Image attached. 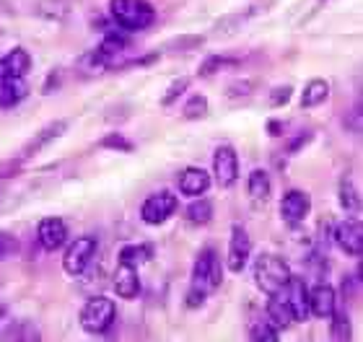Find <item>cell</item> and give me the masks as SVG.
<instances>
[{"instance_id":"1","label":"cell","mask_w":363,"mask_h":342,"mask_svg":"<svg viewBox=\"0 0 363 342\" xmlns=\"http://www.w3.org/2000/svg\"><path fill=\"white\" fill-rule=\"evenodd\" d=\"M221 280H223V267H221V257H218L216 249L205 246L195 259V270H192V285H189V296H187V303L189 309H197L203 306L205 298L210 293H216L221 288Z\"/></svg>"},{"instance_id":"2","label":"cell","mask_w":363,"mask_h":342,"mask_svg":"<svg viewBox=\"0 0 363 342\" xmlns=\"http://www.w3.org/2000/svg\"><path fill=\"white\" fill-rule=\"evenodd\" d=\"M109 13L112 21L125 31H143L156 19V10L148 0H112Z\"/></svg>"},{"instance_id":"3","label":"cell","mask_w":363,"mask_h":342,"mask_svg":"<svg viewBox=\"0 0 363 342\" xmlns=\"http://www.w3.org/2000/svg\"><path fill=\"white\" fill-rule=\"evenodd\" d=\"M255 283L262 293L273 296L278 293L285 285V280L291 277V270H288V262L283 257L278 255H260L255 259Z\"/></svg>"},{"instance_id":"4","label":"cell","mask_w":363,"mask_h":342,"mask_svg":"<svg viewBox=\"0 0 363 342\" xmlns=\"http://www.w3.org/2000/svg\"><path fill=\"white\" fill-rule=\"evenodd\" d=\"M115 316H117L115 301H109L107 296H94L81 309V327L89 334L107 332L109 327H112V322H115Z\"/></svg>"},{"instance_id":"5","label":"cell","mask_w":363,"mask_h":342,"mask_svg":"<svg viewBox=\"0 0 363 342\" xmlns=\"http://www.w3.org/2000/svg\"><path fill=\"white\" fill-rule=\"evenodd\" d=\"M96 255V236H81L76 241H70V246L65 249L62 257V270L73 277H78L89 270L91 259Z\"/></svg>"},{"instance_id":"6","label":"cell","mask_w":363,"mask_h":342,"mask_svg":"<svg viewBox=\"0 0 363 342\" xmlns=\"http://www.w3.org/2000/svg\"><path fill=\"white\" fill-rule=\"evenodd\" d=\"M273 296H278V298L288 306L294 322H304L306 316H309V288H306V283L301 277H294V275H291V277L285 280L283 288Z\"/></svg>"},{"instance_id":"7","label":"cell","mask_w":363,"mask_h":342,"mask_svg":"<svg viewBox=\"0 0 363 342\" xmlns=\"http://www.w3.org/2000/svg\"><path fill=\"white\" fill-rule=\"evenodd\" d=\"M174 210H177V197L171 195L169 189H161V192H153V195H148L146 200H143L140 218H143L148 225H161L174 215Z\"/></svg>"},{"instance_id":"8","label":"cell","mask_w":363,"mask_h":342,"mask_svg":"<svg viewBox=\"0 0 363 342\" xmlns=\"http://www.w3.org/2000/svg\"><path fill=\"white\" fill-rule=\"evenodd\" d=\"M213 171H216L218 185L228 189V187L236 185L239 179V158H236V151L231 146H218L216 153H213Z\"/></svg>"},{"instance_id":"9","label":"cell","mask_w":363,"mask_h":342,"mask_svg":"<svg viewBox=\"0 0 363 342\" xmlns=\"http://www.w3.org/2000/svg\"><path fill=\"white\" fill-rule=\"evenodd\" d=\"M37 236H40V244L44 252H58V249L68 244V225H65L62 218L49 215V218H42Z\"/></svg>"},{"instance_id":"10","label":"cell","mask_w":363,"mask_h":342,"mask_svg":"<svg viewBox=\"0 0 363 342\" xmlns=\"http://www.w3.org/2000/svg\"><path fill=\"white\" fill-rule=\"evenodd\" d=\"M249 255H252V241H249V234H246L242 225H234L231 228V241H228V257H226V267L231 273H242L244 264L249 262Z\"/></svg>"},{"instance_id":"11","label":"cell","mask_w":363,"mask_h":342,"mask_svg":"<svg viewBox=\"0 0 363 342\" xmlns=\"http://www.w3.org/2000/svg\"><path fill=\"white\" fill-rule=\"evenodd\" d=\"M312 210V197L301 192V189H291L283 195V203H280V213H283V221L291 225H298L304 221L306 215Z\"/></svg>"},{"instance_id":"12","label":"cell","mask_w":363,"mask_h":342,"mask_svg":"<svg viewBox=\"0 0 363 342\" xmlns=\"http://www.w3.org/2000/svg\"><path fill=\"white\" fill-rule=\"evenodd\" d=\"M335 241L343 249L345 255L361 257L363 252V231L358 221H345V223L335 225Z\"/></svg>"},{"instance_id":"13","label":"cell","mask_w":363,"mask_h":342,"mask_svg":"<svg viewBox=\"0 0 363 342\" xmlns=\"http://www.w3.org/2000/svg\"><path fill=\"white\" fill-rule=\"evenodd\" d=\"M112 288H115V293L119 298H125V301H133L137 293H140V277H137V270L133 264H125L119 262L117 270H115V280H112Z\"/></svg>"},{"instance_id":"14","label":"cell","mask_w":363,"mask_h":342,"mask_svg":"<svg viewBox=\"0 0 363 342\" xmlns=\"http://www.w3.org/2000/svg\"><path fill=\"white\" fill-rule=\"evenodd\" d=\"M337 306V298H335V291L330 285H314L309 288V314L316 316V319H330V314L335 311Z\"/></svg>"},{"instance_id":"15","label":"cell","mask_w":363,"mask_h":342,"mask_svg":"<svg viewBox=\"0 0 363 342\" xmlns=\"http://www.w3.org/2000/svg\"><path fill=\"white\" fill-rule=\"evenodd\" d=\"M179 189H182V195H187V197L205 195L208 189H210V176H208L205 169L189 166L179 174Z\"/></svg>"},{"instance_id":"16","label":"cell","mask_w":363,"mask_h":342,"mask_svg":"<svg viewBox=\"0 0 363 342\" xmlns=\"http://www.w3.org/2000/svg\"><path fill=\"white\" fill-rule=\"evenodd\" d=\"M68 130V122L65 119H60V122H52V125H47V128L42 130V132H37V137L31 140L29 146L21 151V158H31L34 153H42L47 146H52L55 140H58L62 132Z\"/></svg>"},{"instance_id":"17","label":"cell","mask_w":363,"mask_h":342,"mask_svg":"<svg viewBox=\"0 0 363 342\" xmlns=\"http://www.w3.org/2000/svg\"><path fill=\"white\" fill-rule=\"evenodd\" d=\"M29 68H31V58L24 47L10 49L8 55H3V60H0V73H6L10 78H24L29 73Z\"/></svg>"},{"instance_id":"18","label":"cell","mask_w":363,"mask_h":342,"mask_svg":"<svg viewBox=\"0 0 363 342\" xmlns=\"http://www.w3.org/2000/svg\"><path fill=\"white\" fill-rule=\"evenodd\" d=\"M26 83L24 78H10L6 73H0V107H16L26 96Z\"/></svg>"},{"instance_id":"19","label":"cell","mask_w":363,"mask_h":342,"mask_svg":"<svg viewBox=\"0 0 363 342\" xmlns=\"http://www.w3.org/2000/svg\"><path fill=\"white\" fill-rule=\"evenodd\" d=\"M246 189H249V200L255 207H265L267 197H270V176H267L265 169H255L249 174V182H246Z\"/></svg>"},{"instance_id":"20","label":"cell","mask_w":363,"mask_h":342,"mask_svg":"<svg viewBox=\"0 0 363 342\" xmlns=\"http://www.w3.org/2000/svg\"><path fill=\"white\" fill-rule=\"evenodd\" d=\"M327 96H330V83H327V80H322V78L309 80L304 86V94H301V107L314 109V107H319V104H324Z\"/></svg>"},{"instance_id":"21","label":"cell","mask_w":363,"mask_h":342,"mask_svg":"<svg viewBox=\"0 0 363 342\" xmlns=\"http://www.w3.org/2000/svg\"><path fill=\"white\" fill-rule=\"evenodd\" d=\"M265 314L278 332H280V330H288V327L294 324V316H291V311H288V306H285L278 296H270V303H267Z\"/></svg>"},{"instance_id":"22","label":"cell","mask_w":363,"mask_h":342,"mask_svg":"<svg viewBox=\"0 0 363 342\" xmlns=\"http://www.w3.org/2000/svg\"><path fill=\"white\" fill-rule=\"evenodd\" d=\"M249 332L255 340H278V330L273 327V322L267 319V314H255L252 316V324H249Z\"/></svg>"},{"instance_id":"23","label":"cell","mask_w":363,"mask_h":342,"mask_svg":"<svg viewBox=\"0 0 363 342\" xmlns=\"http://www.w3.org/2000/svg\"><path fill=\"white\" fill-rule=\"evenodd\" d=\"M187 221L192 225H208L213 221V205L210 200H195L192 205L187 207Z\"/></svg>"},{"instance_id":"24","label":"cell","mask_w":363,"mask_h":342,"mask_svg":"<svg viewBox=\"0 0 363 342\" xmlns=\"http://www.w3.org/2000/svg\"><path fill=\"white\" fill-rule=\"evenodd\" d=\"M148 259H151V246L148 244H130V246H125L117 257V262L133 264V267H137V264H146Z\"/></svg>"},{"instance_id":"25","label":"cell","mask_w":363,"mask_h":342,"mask_svg":"<svg viewBox=\"0 0 363 342\" xmlns=\"http://www.w3.org/2000/svg\"><path fill=\"white\" fill-rule=\"evenodd\" d=\"M182 114L185 119H200L208 114V99L203 94H192V96L185 101V107H182Z\"/></svg>"},{"instance_id":"26","label":"cell","mask_w":363,"mask_h":342,"mask_svg":"<svg viewBox=\"0 0 363 342\" xmlns=\"http://www.w3.org/2000/svg\"><path fill=\"white\" fill-rule=\"evenodd\" d=\"M340 205H343L345 210H351V213L361 207V197H358L351 179H343V185H340Z\"/></svg>"},{"instance_id":"27","label":"cell","mask_w":363,"mask_h":342,"mask_svg":"<svg viewBox=\"0 0 363 342\" xmlns=\"http://www.w3.org/2000/svg\"><path fill=\"white\" fill-rule=\"evenodd\" d=\"M330 319H332V334L337 337V340H348L351 337V322L345 319V314L340 306H335V311L330 314Z\"/></svg>"},{"instance_id":"28","label":"cell","mask_w":363,"mask_h":342,"mask_svg":"<svg viewBox=\"0 0 363 342\" xmlns=\"http://www.w3.org/2000/svg\"><path fill=\"white\" fill-rule=\"evenodd\" d=\"M187 86H189V80H187V78H177L174 83H171V86H169L167 94H164V99H161V104H164V107H171V104H174V101H177V99L182 96V94H185V88H187Z\"/></svg>"},{"instance_id":"29","label":"cell","mask_w":363,"mask_h":342,"mask_svg":"<svg viewBox=\"0 0 363 342\" xmlns=\"http://www.w3.org/2000/svg\"><path fill=\"white\" fill-rule=\"evenodd\" d=\"M16 246H19L16 236L8 234V231H0V262H3L6 257L13 255V252H16Z\"/></svg>"},{"instance_id":"30","label":"cell","mask_w":363,"mask_h":342,"mask_svg":"<svg viewBox=\"0 0 363 342\" xmlns=\"http://www.w3.org/2000/svg\"><path fill=\"white\" fill-rule=\"evenodd\" d=\"M101 146H104V148H122V151H133V146H130V143L122 135H109V137H104V140H101Z\"/></svg>"},{"instance_id":"31","label":"cell","mask_w":363,"mask_h":342,"mask_svg":"<svg viewBox=\"0 0 363 342\" xmlns=\"http://www.w3.org/2000/svg\"><path fill=\"white\" fill-rule=\"evenodd\" d=\"M291 99V86H280L273 91V99H270V107H280Z\"/></svg>"}]
</instances>
